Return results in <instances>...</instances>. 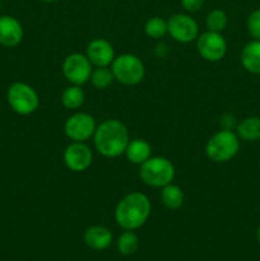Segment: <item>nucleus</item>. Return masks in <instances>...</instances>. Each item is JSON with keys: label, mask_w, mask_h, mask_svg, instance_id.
I'll return each instance as SVG.
<instances>
[{"label": "nucleus", "mask_w": 260, "mask_h": 261, "mask_svg": "<svg viewBox=\"0 0 260 261\" xmlns=\"http://www.w3.org/2000/svg\"><path fill=\"white\" fill-rule=\"evenodd\" d=\"M93 142L99 154L107 158H116L124 154L129 144V130L120 120H105L96 127Z\"/></svg>", "instance_id": "f257e3e1"}, {"label": "nucleus", "mask_w": 260, "mask_h": 261, "mask_svg": "<svg viewBox=\"0 0 260 261\" xmlns=\"http://www.w3.org/2000/svg\"><path fill=\"white\" fill-rule=\"evenodd\" d=\"M152 211V204L147 195L134 191L125 195L115 209V221L122 229L135 231L144 226Z\"/></svg>", "instance_id": "f03ea898"}, {"label": "nucleus", "mask_w": 260, "mask_h": 261, "mask_svg": "<svg viewBox=\"0 0 260 261\" xmlns=\"http://www.w3.org/2000/svg\"><path fill=\"white\" fill-rule=\"evenodd\" d=\"M139 177L150 188H163L172 182L175 166L166 157H150L140 165Z\"/></svg>", "instance_id": "7ed1b4c3"}, {"label": "nucleus", "mask_w": 260, "mask_h": 261, "mask_svg": "<svg viewBox=\"0 0 260 261\" xmlns=\"http://www.w3.org/2000/svg\"><path fill=\"white\" fill-rule=\"evenodd\" d=\"M240 150L239 135L229 130H219L205 145L206 157L216 163H224L236 157Z\"/></svg>", "instance_id": "20e7f679"}, {"label": "nucleus", "mask_w": 260, "mask_h": 261, "mask_svg": "<svg viewBox=\"0 0 260 261\" xmlns=\"http://www.w3.org/2000/svg\"><path fill=\"white\" fill-rule=\"evenodd\" d=\"M115 81L124 86H137L145 75L143 61L133 54H122L116 56L111 64Z\"/></svg>", "instance_id": "39448f33"}, {"label": "nucleus", "mask_w": 260, "mask_h": 261, "mask_svg": "<svg viewBox=\"0 0 260 261\" xmlns=\"http://www.w3.org/2000/svg\"><path fill=\"white\" fill-rule=\"evenodd\" d=\"M7 99L10 109L23 116L33 114L40 106L37 92L30 84L23 82H15L8 88Z\"/></svg>", "instance_id": "423d86ee"}, {"label": "nucleus", "mask_w": 260, "mask_h": 261, "mask_svg": "<svg viewBox=\"0 0 260 261\" xmlns=\"http://www.w3.org/2000/svg\"><path fill=\"white\" fill-rule=\"evenodd\" d=\"M87 58L83 54L74 53L66 56L63 63V74L69 83L74 86H83L91 78V74L93 68Z\"/></svg>", "instance_id": "0eeeda50"}, {"label": "nucleus", "mask_w": 260, "mask_h": 261, "mask_svg": "<svg viewBox=\"0 0 260 261\" xmlns=\"http://www.w3.org/2000/svg\"><path fill=\"white\" fill-rule=\"evenodd\" d=\"M196 48L204 60L217 63L226 55L227 42L221 33L206 31L196 38Z\"/></svg>", "instance_id": "6e6552de"}, {"label": "nucleus", "mask_w": 260, "mask_h": 261, "mask_svg": "<svg viewBox=\"0 0 260 261\" xmlns=\"http://www.w3.org/2000/svg\"><path fill=\"white\" fill-rule=\"evenodd\" d=\"M167 33L177 42H193L199 36L198 23L189 14L177 13L167 20Z\"/></svg>", "instance_id": "1a4fd4ad"}, {"label": "nucleus", "mask_w": 260, "mask_h": 261, "mask_svg": "<svg viewBox=\"0 0 260 261\" xmlns=\"http://www.w3.org/2000/svg\"><path fill=\"white\" fill-rule=\"evenodd\" d=\"M96 127L97 125L93 116L86 112H76L65 121L64 132L73 142H86L93 137Z\"/></svg>", "instance_id": "9d476101"}, {"label": "nucleus", "mask_w": 260, "mask_h": 261, "mask_svg": "<svg viewBox=\"0 0 260 261\" xmlns=\"http://www.w3.org/2000/svg\"><path fill=\"white\" fill-rule=\"evenodd\" d=\"M64 163L73 172H83L93 161V154L84 142H73L66 147L64 152Z\"/></svg>", "instance_id": "9b49d317"}, {"label": "nucleus", "mask_w": 260, "mask_h": 261, "mask_svg": "<svg viewBox=\"0 0 260 261\" xmlns=\"http://www.w3.org/2000/svg\"><path fill=\"white\" fill-rule=\"evenodd\" d=\"M87 58L89 59L92 65L97 66H109L111 65L115 56L114 46L105 38H94L87 46L86 51Z\"/></svg>", "instance_id": "f8f14e48"}, {"label": "nucleus", "mask_w": 260, "mask_h": 261, "mask_svg": "<svg viewBox=\"0 0 260 261\" xmlns=\"http://www.w3.org/2000/svg\"><path fill=\"white\" fill-rule=\"evenodd\" d=\"M23 35L24 31L17 18L12 15L0 17V45L4 47H14L23 40Z\"/></svg>", "instance_id": "ddd939ff"}, {"label": "nucleus", "mask_w": 260, "mask_h": 261, "mask_svg": "<svg viewBox=\"0 0 260 261\" xmlns=\"http://www.w3.org/2000/svg\"><path fill=\"white\" fill-rule=\"evenodd\" d=\"M84 244L92 250H106L112 242V233L105 226H92L84 232Z\"/></svg>", "instance_id": "4468645a"}, {"label": "nucleus", "mask_w": 260, "mask_h": 261, "mask_svg": "<svg viewBox=\"0 0 260 261\" xmlns=\"http://www.w3.org/2000/svg\"><path fill=\"white\" fill-rule=\"evenodd\" d=\"M125 155L127 161L133 165H142L148 158H150L152 154V148L150 144L144 139H133L127 144L125 149Z\"/></svg>", "instance_id": "2eb2a0df"}, {"label": "nucleus", "mask_w": 260, "mask_h": 261, "mask_svg": "<svg viewBox=\"0 0 260 261\" xmlns=\"http://www.w3.org/2000/svg\"><path fill=\"white\" fill-rule=\"evenodd\" d=\"M241 64L249 73L260 75V40L251 41L242 48Z\"/></svg>", "instance_id": "dca6fc26"}, {"label": "nucleus", "mask_w": 260, "mask_h": 261, "mask_svg": "<svg viewBox=\"0 0 260 261\" xmlns=\"http://www.w3.org/2000/svg\"><path fill=\"white\" fill-rule=\"evenodd\" d=\"M237 135L245 142L260 140V117H246L237 124Z\"/></svg>", "instance_id": "f3484780"}, {"label": "nucleus", "mask_w": 260, "mask_h": 261, "mask_svg": "<svg viewBox=\"0 0 260 261\" xmlns=\"http://www.w3.org/2000/svg\"><path fill=\"white\" fill-rule=\"evenodd\" d=\"M184 191L180 186L173 185L172 182L163 186L161 191V200L163 205L168 209H178L184 204Z\"/></svg>", "instance_id": "a211bd4d"}, {"label": "nucleus", "mask_w": 260, "mask_h": 261, "mask_svg": "<svg viewBox=\"0 0 260 261\" xmlns=\"http://www.w3.org/2000/svg\"><path fill=\"white\" fill-rule=\"evenodd\" d=\"M84 101H86V94H84V91L81 88V86L71 84L70 87H66L61 93V103L69 110L81 109Z\"/></svg>", "instance_id": "6ab92c4d"}, {"label": "nucleus", "mask_w": 260, "mask_h": 261, "mask_svg": "<svg viewBox=\"0 0 260 261\" xmlns=\"http://www.w3.org/2000/svg\"><path fill=\"white\" fill-rule=\"evenodd\" d=\"M89 81H91L92 86L94 88L99 89V91H103V89L109 88L114 83L115 76L111 68H109V66H97L96 69L92 70Z\"/></svg>", "instance_id": "aec40b11"}, {"label": "nucleus", "mask_w": 260, "mask_h": 261, "mask_svg": "<svg viewBox=\"0 0 260 261\" xmlns=\"http://www.w3.org/2000/svg\"><path fill=\"white\" fill-rule=\"evenodd\" d=\"M138 247H139V239L134 233V231L125 229L117 239V250L124 256H130V255L135 254Z\"/></svg>", "instance_id": "412c9836"}, {"label": "nucleus", "mask_w": 260, "mask_h": 261, "mask_svg": "<svg viewBox=\"0 0 260 261\" xmlns=\"http://www.w3.org/2000/svg\"><path fill=\"white\" fill-rule=\"evenodd\" d=\"M227 23H228V18H227L226 12L222 9H213L208 13L205 18L206 28L212 32L221 33L227 27Z\"/></svg>", "instance_id": "4be33fe9"}, {"label": "nucleus", "mask_w": 260, "mask_h": 261, "mask_svg": "<svg viewBox=\"0 0 260 261\" xmlns=\"http://www.w3.org/2000/svg\"><path fill=\"white\" fill-rule=\"evenodd\" d=\"M144 32L150 38H161L167 33V20L160 17H153L145 22Z\"/></svg>", "instance_id": "5701e85b"}, {"label": "nucleus", "mask_w": 260, "mask_h": 261, "mask_svg": "<svg viewBox=\"0 0 260 261\" xmlns=\"http://www.w3.org/2000/svg\"><path fill=\"white\" fill-rule=\"evenodd\" d=\"M247 30L249 33L255 38L260 40V9L254 10L247 18Z\"/></svg>", "instance_id": "b1692460"}, {"label": "nucleus", "mask_w": 260, "mask_h": 261, "mask_svg": "<svg viewBox=\"0 0 260 261\" xmlns=\"http://www.w3.org/2000/svg\"><path fill=\"white\" fill-rule=\"evenodd\" d=\"M237 124H239V122H237L235 115H232V114L222 115V117H221L222 130H229V132H232V130L236 129Z\"/></svg>", "instance_id": "393cba45"}, {"label": "nucleus", "mask_w": 260, "mask_h": 261, "mask_svg": "<svg viewBox=\"0 0 260 261\" xmlns=\"http://www.w3.org/2000/svg\"><path fill=\"white\" fill-rule=\"evenodd\" d=\"M204 0H181V5L189 13H195L203 7Z\"/></svg>", "instance_id": "a878e982"}, {"label": "nucleus", "mask_w": 260, "mask_h": 261, "mask_svg": "<svg viewBox=\"0 0 260 261\" xmlns=\"http://www.w3.org/2000/svg\"><path fill=\"white\" fill-rule=\"evenodd\" d=\"M154 54L158 56V58H165V56L168 54L167 45H166V43H162V42L158 43L154 48Z\"/></svg>", "instance_id": "bb28decb"}, {"label": "nucleus", "mask_w": 260, "mask_h": 261, "mask_svg": "<svg viewBox=\"0 0 260 261\" xmlns=\"http://www.w3.org/2000/svg\"><path fill=\"white\" fill-rule=\"evenodd\" d=\"M256 240L260 242V227L257 228V231H256Z\"/></svg>", "instance_id": "cd10ccee"}, {"label": "nucleus", "mask_w": 260, "mask_h": 261, "mask_svg": "<svg viewBox=\"0 0 260 261\" xmlns=\"http://www.w3.org/2000/svg\"><path fill=\"white\" fill-rule=\"evenodd\" d=\"M41 2H45V3H55L58 0H41Z\"/></svg>", "instance_id": "c85d7f7f"}, {"label": "nucleus", "mask_w": 260, "mask_h": 261, "mask_svg": "<svg viewBox=\"0 0 260 261\" xmlns=\"http://www.w3.org/2000/svg\"><path fill=\"white\" fill-rule=\"evenodd\" d=\"M0 8H2V4H0Z\"/></svg>", "instance_id": "c756f323"}]
</instances>
